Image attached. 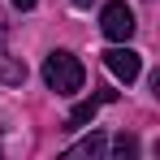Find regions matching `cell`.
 Instances as JSON below:
<instances>
[{
  "instance_id": "6",
  "label": "cell",
  "mask_w": 160,
  "mask_h": 160,
  "mask_svg": "<svg viewBox=\"0 0 160 160\" xmlns=\"http://www.w3.org/2000/svg\"><path fill=\"white\" fill-rule=\"evenodd\" d=\"M104 147H108V138H104V134H100V130H91V134H87V138H82V143H74V147H69L65 156H100Z\"/></svg>"
},
{
  "instance_id": "2",
  "label": "cell",
  "mask_w": 160,
  "mask_h": 160,
  "mask_svg": "<svg viewBox=\"0 0 160 160\" xmlns=\"http://www.w3.org/2000/svg\"><path fill=\"white\" fill-rule=\"evenodd\" d=\"M134 26H138V22H134V9L126 4V0H108V4H104V13H100V30H104L112 43H126V39L134 35Z\"/></svg>"
},
{
  "instance_id": "1",
  "label": "cell",
  "mask_w": 160,
  "mask_h": 160,
  "mask_svg": "<svg viewBox=\"0 0 160 160\" xmlns=\"http://www.w3.org/2000/svg\"><path fill=\"white\" fill-rule=\"evenodd\" d=\"M82 78H87V69H82V61L74 52H48V61H43V82H48V91L74 95V91H82Z\"/></svg>"
},
{
  "instance_id": "10",
  "label": "cell",
  "mask_w": 160,
  "mask_h": 160,
  "mask_svg": "<svg viewBox=\"0 0 160 160\" xmlns=\"http://www.w3.org/2000/svg\"><path fill=\"white\" fill-rule=\"evenodd\" d=\"M69 4H78V9H87V4H95V0H69Z\"/></svg>"
},
{
  "instance_id": "3",
  "label": "cell",
  "mask_w": 160,
  "mask_h": 160,
  "mask_svg": "<svg viewBox=\"0 0 160 160\" xmlns=\"http://www.w3.org/2000/svg\"><path fill=\"white\" fill-rule=\"evenodd\" d=\"M104 65H108V74H112V78H121L126 87H130V82L143 74V56L134 52V48H126V43L108 48V52H104Z\"/></svg>"
},
{
  "instance_id": "4",
  "label": "cell",
  "mask_w": 160,
  "mask_h": 160,
  "mask_svg": "<svg viewBox=\"0 0 160 160\" xmlns=\"http://www.w3.org/2000/svg\"><path fill=\"white\" fill-rule=\"evenodd\" d=\"M112 100H117V91L100 87L91 100H82V104H74V108H69V117H65V130H82V126H87V121H91V117H95L104 104H112Z\"/></svg>"
},
{
  "instance_id": "9",
  "label": "cell",
  "mask_w": 160,
  "mask_h": 160,
  "mask_svg": "<svg viewBox=\"0 0 160 160\" xmlns=\"http://www.w3.org/2000/svg\"><path fill=\"white\" fill-rule=\"evenodd\" d=\"M13 4H18V9H35L39 0H13Z\"/></svg>"
},
{
  "instance_id": "8",
  "label": "cell",
  "mask_w": 160,
  "mask_h": 160,
  "mask_svg": "<svg viewBox=\"0 0 160 160\" xmlns=\"http://www.w3.org/2000/svg\"><path fill=\"white\" fill-rule=\"evenodd\" d=\"M9 39V18H4V9H0V43Z\"/></svg>"
},
{
  "instance_id": "7",
  "label": "cell",
  "mask_w": 160,
  "mask_h": 160,
  "mask_svg": "<svg viewBox=\"0 0 160 160\" xmlns=\"http://www.w3.org/2000/svg\"><path fill=\"white\" fill-rule=\"evenodd\" d=\"M112 152H117L121 160L138 156V138H134V134H117V138H112Z\"/></svg>"
},
{
  "instance_id": "5",
  "label": "cell",
  "mask_w": 160,
  "mask_h": 160,
  "mask_svg": "<svg viewBox=\"0 0 160 160\" xmlns=\"http://www.w3.org/2000/svg\"><path fill=\"white\" fill-rule=\"evenodd\" d=\"M0 82H9V87H22L26 82V65L18 56H9L4 48H0Z\"/></svg>"
}]
</instances>
